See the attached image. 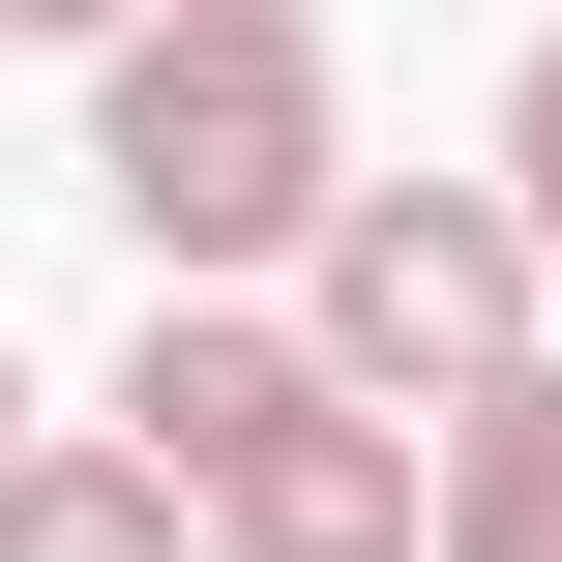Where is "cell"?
<instances>
[{
  "mask_svg": "<svg viewBox=\"0 0 562 562\" xmlns=\"http://www.w3.org/2000/svg\"><path fill=\"white\" fill-rule=\"evenodd\" d=\"M326 178H356V59H326V0H148V30H89V207L148 237V296L296 267Z\"/></svg>",
  "mask_w": 562,
  "mask_h": 562,
  "instance_id": "cell-1",
  "label": "cell"
},
{
  "mask_svg": "<svg viewBox=\"0 0 562 562\" xmlns=\"http://www.w3.org/2000/svg\"><path fill=\"white\" fill-rule=\"evenodd\" d=\"M296 356H326L356 415H474L504 356H562L533 207H504V178H326V237H296Z\"/></svg>",
  "mask_w": 562,
  "mask_h": 562,
  "instance_id": "cell-2",
  "label": "cell"
},
{
  "mask_svg": "<svg viewBox=\"0 0 562 562\" xmlns=\"http://www.w3.org/2000/svg\"><path fill=\"white\" fill-rule=\"evenodd\" d=\"M178 533H207V562H415V415H356V385L296 356V385L178 474Z\"/></svg>",
  "mask_w": 562,
  "mask_h": 562,
  "instance_id": "cell-3",
  "label": "cell"
},
{
  "mask_svg": "<svg viewBox=\"0 0 562 562\" xmlns=\"http://www.w3.org/2000/svg\"><path fill=\"white\" fill-rule=\"evenodd\" d=\"M415 562H562V356H504L474 415H415Z\"/></svg>",
  "mask_w": 562,
  "mask_h": 562,
  "instance_id": "cell-4",
  "label": "cell"
},
{
  "mask_svg": "<svg viewBox=\"0 0 562 562\" xmlns=\"http://www.w3.org/2000/svg\"><path fill=\"white\" fill-rule=\"evenodd\" d=\"M0 562H207V533H178V474H148L119 415H30V445H0Z\"/></svg>",
  "mask_w": 562,
  "mask_h": 562,
  "instance_id": "cell-5",
  "label": "cell"
},
{
  "mask_svg": "<svg viewBox=\"0 0 562 562\" xmlns=\"http://www.w3.org/2000/svg\"><path fill=\"white\" fill-rule=\"evenodd\" d=\"M504 207H533V296H562V30L504 59Z\"/></svg>",
  "mask_w": 562,
  "mask_h": 562,
  "instance_id": "cell-6",
  "label": "cell"
},
{
  "mask_svg": "<svg viewBox=\"0 0 562 562\" xmlns=\"http://www.w3.org/2000/svg\"><path fill=\"white\" fill-rule=\"evenodd\" d=\"M30 30H59V59H89V30H148V0H30Z\"/></svg>",
  "mask_w": 562,
  "mask_h": 562,
  "instance_id": "cell-7",
  "label": "cell"
},
{
  "mask_svg": "<svg viewBox=\"0 0 562 562\" xmlns=\"http://www.w3.org/2000/svg\"><path fill=\"white\" fill-rule=\"evenodd\" d=\"M0 445H30V356H0Z\"/></svg>",
  "mask_w": 562,
  "mask_h": 562,
  "instance_id": "cell-8",
  "label": "cell"
},
{
  "mask_svg": "<svg viewBox=\"0 0 562 562\" xmlns=\"http://www.w3.org/2000/svg\"><path fill=\"white\" fill-rule=\"evenodd\" d=\"M0 30H30V0H0Z\"/></svg>",
  "mask_w": 562,
  "mask_h": 562,
  "instance_id": "cell-9",
  "label": "cell"
}]
</instances>
